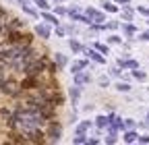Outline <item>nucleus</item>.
I'll use <instances>...</instances> for the list:
<instances>
[{
	"instance_id": "nucleus-21",
	"label": "nucleus",
	"mask_w": 149,
	"mask_h": 145,
	"mask_svg": "<svg viewBox=\"0 0 149 145\" xmlns=\"http://www.w3.org/2000/svg\"><path fill=\"white\" fill-rule=\"evenodd\" d=\"M95 120H97V126H100V129H104V126H108V116H97Z\"/></svg>"
},
{
	"instance_id": "nucleus-7",
	"label": "nucleus",
	"mask_w": 149,
	"mask_h": 145,
	"mask_svg": "<svg viewBox=\"0 0 149 145\" xmlns=\"http://www.w3.org/2000/svg\"><path fill=\"white\" fill-rule=\"evenodd\" d=\"M87 17H89V19H91V23H102V21H106V17L102 15V13H97L95 8H87Z\"/></svg>"
},
{
	"instance_id": "nucleus-11",
	"label": "nucleus",
	"mask_w": 149,
	"mask_h": 145,
	"mask_svg": "<svg viewBox=\"0 0 149 145\" xmlns=\"http://www.w3.org/2000/svg\"><path fill=\"white\" fill-rule=\"evenodd\" d=\"M137 137H139V135H137L133 129H128V131L124 133V137H122V139H124V143H135V141H137Z\"/></svg>"
},
{
	"instance_id": "nucleus-30",
	"label": "nucleus",
	"mask_w": 149,
	"mask_h": 145,
	"mask_svg": "<svg viewBox=\"0 0 149 145\" xmlns=\"http://www.w3.org/2000/svg\"><path fill=\"white\" fill-rule=\"evenodd\" d=\"M106 27H108V29H118V21H110Z\"/></svg>"
},
{
	"instance_id": "nucleus-1",
	"label": "nucleus",
	"mask_w": 149,
	"mask_h": 145,
	"mask_svg": "<svg viewBox=\"0 0 149 145\" xmlns=\"http://www.w3.org/2000/svg\"><path fill=\"white\" fill-rule=\"evenodd\" d=\"M44 70H46V62L40 60V58H33V60H29L23 66V72H25L27 77H40Z\"/></svg>"
},
{
	"instance_id": "nucleus-39",
	"label": "nucleus",
	"mask_w": 149,
	"mask_h": 145,
	"mask_svg": "<svg viewBox=\"0 0 149 145\" xmlns=\"http://www.w3.org/2000/svg\"><path fill=\"white\" fill-rule=\"evenodd\" d=\"M56 2H58V0H56Z\"/></svg>"
},
{
	"instance_id": "nucleus-35",
	"label": "nucleus",
	"mask_w": 149,
	"mask_h": 145,
	"mask_svg": "<svg viewBox=\"0 0 149 145\" xmlns=\"http://www.w3.org/2000/svg\"><path fill=\"white\" fill-rule=\"evenodd\" d=\"M137 10H139V13H143V15H149V8H145V6H139Z\"/></svg>"
},
{
	"instance_id": "nucleus-13",
	"label": "nucleus",
	"mask_w": 149,
	"mask_h": 145,
	"mask_svg": "<svg viewBox=\"0 0 149 145\" xmlns=\"http://www.w3.org/2000/svg\"><path fill=\"white\" fill-rule=\"evenodd\" d=\"M122 31L128 35V38H133V35L137 33V27H135V25H130V23H126V25H122Z\"/></svg>"
},
{
	"instance_id": "nucleus-17",
	"label": "nucleus",
	"mask_w": 149,
	"mask_h": 145,
	"mask_svg": "<svg viewBox=\"0 0 149 145\" xmlns=\"http://www.w3.org/2000/svg\"><path fill=\"white\" fill-rule=\"evenodd\" d=\"M68 46H70V50H72V52H83V46H81L77 40H70V42H68Z\"/></svg>"
},
{
	"instance_id": "nucleus-27",
	"label": "nucleus",
	"mask_w": 149,
	"mask_h": 145,
	"mask_svg": "<svg viewBox=\"0 0 149 145\" xmlns=\"http://www.w3.org/2000/svg\"><path fill=\"white\" fill-rule=\"evenodd\" d=\"M124 126H126V129H135V120L133 118H126L124 120Z\"/></svg>"
},
{
	"instance_id": "nucleus-6",
	"label": "nucleus",
	"mask_w": 149,
	"mask_h": 145,
	"mask_svg": "<svg viewBox=\"0 0 149 145\" xmlns=\"http://www.w3.org/2000/svg\"><path fill=\"white\" fill-rule=\"evenodd\" d=\"M40 79L37 77H27L23 83H21V89H40Z\"/></svg>"
},
{
	"instance_id": "nucleus-4",
	"label": "nucleus",
	"mask_w": 149,
	"mask_h": 145,
	"mask_svg": "<svg viewBox=\"0 0 149 145\" xmlns=\"http://www.w3.org/2000/svg\"><path fill=\"white\" fill-rule=\"evenodd\" d=\"M87 83H91V75L89 72H74V85L77 87H83V85H87Z\"/></svg>"
},
{
	"instance_id": "nucleus-5",
	"label": "nucleus",
	"mask_w": 149,
	"mask_h": 145,
	"mask_svg": "<svg viewBox=\"0 0 149 145\" xmlns=\"http://www.w3.org/2000/svg\"><path fill=\"white\" fill-rule=\"evenodd\" d=\"M83 52L87 54V56H89L93 62H97V64H104V62H106V58L102 56V54H100L97 50H89V48H83Z\"/></svg>"
},
{
	"instance_id": "nucleus-23",
	"label": "nucleus",
	"mask_w": 149,
	"mask_h": 145,
	"mask_svg": "<svg viewBox=\"0 0 149 145\" xmlns=\"http://www.w3.org/2000/svg\"><path fill=\"white\" fill-rule=\"evenodd\" d=\"M116 89H118V91H124V93H126V91H130V85H128V83H122V81H120V83L116 85Z\"/></svg>"
},
{
	"instance_id": "nucleus-22",
	"label": "nucleus",
	"mask_w": 149,
	"mask_h": 145,
	"mask_svg": "<svg viewBox=\"0 0 149 145\" xmlns=\"http://www.w3.org/2000/svg\"><path fill=\"white\" fill-rule=\"evenodd\" d=\"M133 77L139 79V81H145V79H147V75H145L143 70H133Z\"/></svg>"
},
{
	"instance_id": "nucleus-18",
	"label": "nucleus",
	"mask_w": 149,
	"mask_h": 145,
	"mask_svg": "<svg viewBox=\"0 0 149 145\" xmlns=\"http://www.w3.org/2000/svg\"><path fill=\"white\" fill-rule=\"evenodd\" d=\"M79 87L77 85H74V87H70V98H72V104H77V100H79Z\"/></svg>"
},
{
	"instance_id": "nucleus-10",
	"label": "nucleus",
	"mask_w": 149,
	"mask_h": 145,
	"mask_svg": "<svg viewBox=\"0 0 149 145\" xmlns=\"http://www.w3.org/2000/svg\"><path fill=\"white\" fill-rule=\"evenodd\" d=\"M118 66L120 68H139V62L137 60H118Z\"/></svg>"
},
{
	"instance_id": "nucleus-28",
	"label": "nucleus",
	"mask_w": 149,
	"mask_h": 145,
	"mask_svg": "<svg viewBox=\"0 0 149 145\" xmlns=\"http://www.w3.org/2000/svg\"><path fill=\"white\" fill-rule=\"evenodd\" d=\"M108 85H110L108 77H100V87H108Z\"/></svg>"
},
{
	"instance_id": "nucleus-32",
	"label": "nucleus",
	"mask_w": 149,
	"mask_h": 145,
	"mask_svg": "<svg viewBox=\"0 0 149 145\" xmlns=\"http://www.w3.org/2000/svg\"><path fill=\"white\" fill-rule=\"evenodd\" d=\"M56 15H66V8L64 6H56Z\"/></svg>"
},
{
	"instance_id": "nucleus-20",
	"label": "nucleus",
	"mask_w": 149,
	"mask_h": 145,
	"mask_svg": "<svg viewBox=\"0 0 149 145\" xmlns=\"http://www.w3.org/2000/svg\"><path fill=\"white\" fill-rule=\"evenodd\" d=\"M122 19H124V21H130V19H133V8H128L126 4H124V13H122Z\"/></svg>"
},
{
	"instance_id": "nucleus-33",
	"label": "nucleus",
	"mask_w": 149,
	"mask_h": 145,
	"mask_svg": "<svg viewBox=\"0 0 149 145\" xmlns=\"http://www.w3.org/2000/svg\"><path fill=\"white\" fill-rule=\"evenodd\" d=\"M110 75H112V77H120V70H118V68H112Z\"/></svg>"
},
{
	"instance_id": "nucleus-19",
	"label": "nucleus",
	"mask_w": 149,
	"mask_h": 145,
	"mask_svg": "<svg viewBox=\"0 0 149 145\" xmlns=\"http://www.w3.org/2000/svg\"><path fill=\"white\" fill-rule=\"evenodd\" d=\"M102 8H104V10H108V13H116V10H118V8H116L114 4H112V2H106V0L102 2Z\"/></svg>"
},
{
	"instance_id": "nucleus-2",
	"label": "nucleus",
	"mask_w": 149,
	"mask_h": 145,
	"mask_svg": "<svg viewBox=\"0 0 149 145\" xmlns=\"http://www.w3.org/2000/svg\"><path fill=\"white\" fill-rule=\"evenodd\" d=\"M46 137H48L50 141H54V143H56V141H60V137H62V126H60L58 122H54V120H50Z\"/></svg>"
},
{
	"instance_id": "nucleus-8",
	"label": "nucleus",
	"mask_w": 149,
	"mask_h": 145,
	"mask_svg": "<svg viewBox=\"0 0 149 145\" xmlns=\"http://www.w3.org/2000/svg\"><path fill=\"white\" fill-rule=\"evenodd\" d=\"M35 33L40 35L42 40H48V38H50V27H48V25H37V27H35Z\"/></svg>"
},
{
	"instance_id": "nucleus-16",
	"label": "nucleus",
	"mask_w": 149,
	"mask_h": 145,
	"mask_svg": "<svg viewBox=\"0 0 149 145\" xmlns=\"http://www.w3.org/2000/svg\"><path fill=\"white\" fill-rule=\"evenodd\" d=\"M66 62H68V58L64 56V54L56 52V64H58V66H66Z\"/></svg>"
},
{
	"instance_id": "nucleus-31",
	"label": "nucleus",
	"mask_w": 149,
	"mask_h": 145,
	"mask_svg": "<svg viewBox=\"0 0 149 145\" xmlns=\"http://www.w3.org/2000/svg\"><path fill=\"white\" fill-rule=\"evenodd\" d=\"M122 40L118 38V35H112V38H110V44H120Z\"/></svg>"
},
{
	"instance_id": "nucleus-38",
	"label": "nucleus",
	"mask_w": 149,
	"mask_h": 145,
	"mask_svg": "<svg viewBox=\"0 0 149 145\" xmlns=\"http://www.w3.org/2000/svg\"><path fill=\"white\" fill-rule=\"evenodd\" d=\"M147 120H149V116H147Z\"/></svg>"
},
{
	"instance_id": "nucleus-25",
	"label": "nucleus",
	"mask_w": 149,
	"mask_h": 145,
	"mask_svg": "<svg viewBox=\"0 0 149 145\" xmlns=\"http://www.w3.org/2000/svg\"><path fill=\"white\" fill-rule=\"evenodd\" d=\"M95 50H97V52H100V54H108V52H110V50H108V46H106V44H95Z\"/></svg>"
},
{
	"instance_id": "nucleus-29",
	"label": "nucleus",
	"mask_w": 149,
	"mask_h": 145,
	"mask_svg": "<svg viewBox=\"0 0 149 145\" xmlns=\"http://www.w3.org/2000/svg\"><path fill=\"white\" fill-rule=\"evenodd\" d=\"M137 141H139V143H149V135H139Z\"/></svg>"
},
{
	"instance_id": "nucleus-3",
	"label": "nucleus",
	"mask_w": 149,
	"mask_h": 145,
	"mask_svg": "<svg viewBox=\"0 0 149 145\" xmlns=\"http://www.w3.org/2000/svg\"><path fill=\"white\" fill-rule=\"evenodd\" d=\"M0 89H2V93L13 96V98H17L19 93L23 91V89H21V85H17V83H6V81H0Z\"/></svg>"
},
{
	"instance_id": "nucleus-26",
	"label": "nucleus",
	"mask_w": 149,
	"mask_h": 145,
	"mask_svg": "<svg viewBox=\"0 0 149 145\" xmlns=\"http://www.w3.org/2000/svg\"><path fill=\"white\" fill-rule=\"evenodd\" d=\"M72 143H87V139H85V135H79L77 133V137L72 139Z\"/></svg>"
},
{
	"instance_id": "nucleus-14",
	"label": "nucleus",
	"mask_w": 149,
	"mask_h": 145,
	"mask_svg": "<svg viewBox=\"0 0 149 145\" xmlns=\"http://www.w3.org/2000/svg\"><path fill=\"white\" fill-rule=\"evenodd\" d=\"M89 126H91V120H83V122L77 126V133H79V135H85V131H89Z\"/></svg>"
},
{
	"instance_id": "nucleus-36",
	"label": "nucleus",
	"mask_w": 149,
	"mask_h": 145,
	"mask_svg": "<svg viewBox=\"0 0 149 145\" xmlns=\"http://www.w3.org/2000/svg\"><path fill=\"white\" fill-rule=\"evenodd\" d=\"M4 72H6V70H4V66H0V81H2V77H4Z\"/></svg>"
},
{
	"instance_id": "nucleus-37",
	"label": "nucleus",
	"mask_w": 149,
	"mask_h": 145,
	"mask_svg": "<svg viewBox=\"0 0 149 145\" xmlns=\"http://www.w3.org/2000/svg\"><path fill=\"white\" fill-rule=\"evenodd\" d=\"M116 2H120V4L124 6V4H128V2H130V0H116Z\"/></svg>"
},
{
	"instance_id": "nucleus-9",
	"label": "nucleus",
	"mask_w": 149,
	"mask_h": 145,
	"mask_svg": "<svg viewBox=\"0 0 149 145\" xmlns=\"http://www.w3.org/2000/svg\"><path fill=\"white\" fill-rule=\"evenodd\" d=\"M42 19H44V21H48L50 25H58V23H60V21H58V17H56V15H50L48 10H44V13H42Z\"/></svg>"
},
{
	"instance_id": "nucleus-12",
	"label": "nucleus",
	"mask_w": 149,
	"mask_h": 145,
	"mask_svg": "<svg viewBox=\"0 0 149 145\" xmlns=\"http://www.w3.org/2000/svg\"><path fill=\"white\" fill-rule=\"evenodd\" d=\"M25 25V21H21V19H13L10 23H6V31H10V29H19V27H23Z\"/></svg>"
},
{
	"instance_id": "nucleus-24",
	"label": "nucleus",
	"mask_w": 149,
	"mask_h": 145,
	"mask_svg": "<svg viewBox=\"0 0 149 145\" xmlns=\"http://www.w3.org/2000/svg\"><path fill=\"white\" fill-rule=\"evenodd\" d=\"M33 2H35V4H37V6H40V8H42V10H48V8H50V4H48V2H46V0H33Z\"/></svg>"
},
{
	"instance_id": "nucleus-15",
	"label": "nucleus",
	"mask_w": 149,
	"mask_h": 145,
	"mask_svg": "<svg viewBox=\"0 0 149 145\" xmlns=\"http://www.w3.org/2000/svg\"><path fill=\"white\" fill-rule=\"evenodd\" d=\"M87 66H89L87 60H79V62L72 64V72H79V70H83V68H87Z\"/></svg>"
},
{
	"instance_id": "nucleus-34",
	"label": "nucleus",
	"mask_w": 149,
	"mask_h": 145,
	"mask_svg": "<svg viewBox=\"0 0 149 145\" xmlns=\"http://www.w3.org/2000/svg\"><path fill=\"white\" fill-rule=\"evenodd\" d=\"M139 40H145V42H149V31H145V33H141V38Z\"/></svg>"
}]
</instances>
